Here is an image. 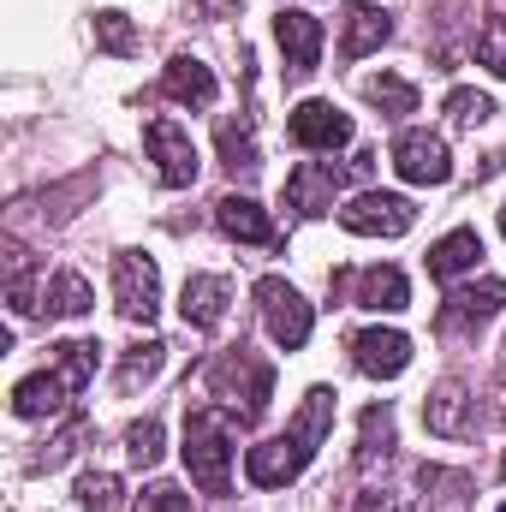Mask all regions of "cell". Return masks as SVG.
<instances>
[{
  "instance_id": "1",
  "label": "cell",
  "mask_w": 506,
  "mask_h": 512,
  "mask_svg": "<svg viewBox=\"0 0 506 512\" xmlns=\"http://www.w3.org/2000/svg\"><path fill=\"white\" fill-rule=\"evenodd\" d=\"M328 423H334V393H328V387H310V399H304V411L292 417V429L245 453V471H251L256 489H286L292 477H304V465L316 459Z\"/></svg>"
},
{
  "instance_id": "2",
  "label": "cell",
  "mask_w": 506,
  "mask_h": 512,
  "mask_svg": "<svg viewBox=\"0 0 506 512\" xmlns=\"http://www.w3.org/2000/svg\"><path fill=\"white\" fill-rule=\"evenodd\" d=\"M185 471L203 495H227L233 489V417L215 405L185 411Z\"/></svg>"
},
{
  "instance_id": "3",
  "label": "cell",
  "mask_w": 506,
  "mask_h": 512,
  "mask_svg": "<svg viewBox=\"0 0 506 512\" xmlns=\"http://www.w3.org/2000/svg\"><path fill=\"white\" fill-rule=\"evenodd\" d=\"M209 382H215V393H221L227 405H239V399H245V423H256V417L268 411V393H274V364H262L256 352L233 346V352L209 370Z\"/></svg>"
},
{
  "instance_id": "4",
  "label": "cell",
  "mask_w": 506,
  "mask_h": 512,
  "mask_svg": "<svg viewBox=\"0 0 506 512\" xmlns=\"http://www.w3.org/2000/svg\"><path fill=\"white\" fill-rule=\"evenodd\" d=\"M256 304H262V322H268V340L280 346V352H298L304 340H310V304L286 286V280H262L256 286Z\"/></svg>"
},
{
  "instance_id": "5",
  "label": "cell",
  "mask_w": 506,
  "mask_h": 512,
  "mask_svg": "<svg viewBox=\"0 0 506 512\" xmlns=\"http://www.w3.org/2000/svg\"><path fill=\"white\" fill-rule=\"evenodd\" d=\"M411 221H417V209L393 191H364L340 209V227L364 233V239H399V233H411Z\"/></svg>"
},
{
  "instance_id": "6",
  "label": "cell",
  "mask_w": 506,
  "mask_h": 512,
  "mask_svg": "<svg viewBox=\"0 0 506 512\" xmlns=\"http://www.w3.org/2000/svg\"><path fill=\"white\" fill-rule=\"evenodd\" d=\"M114 304L131 322H155V310H161V274H155L149 256H137V251L114 256Z\"/></svg>"
},
{
  "instance_id": "7",
  "label": "cell",
  "mask_w": 506,
  "mask_h": 512,
  "mask_svg": "<svg viewBox=\"0 0 506 512\" xmlns=\"http://www.w3.org/2000/svg\"><path fill=\"white\" fill-rule=\"evenodd\" d=\"M393 167H399L405 185H447L453 179V155L435 131H405L393 143Z\"/></svg>"
},
{
  "instance_id": "8",
  "label": "cell",
  "mask_w": 506,
  "mask_h": 512,
  "mask_svg": "<svg viewBox=\"0 0 506 512\" xmlns=\"http://www.w3.org/2000/svg\"><path fill=\"white\" fill-rule=\"evenodd\" d=\"M143 143H149V155H155L167 185H197V143L179 131V120H149Z\"/></svg>"
},
{
  "instance_id": "9",
  "label": "cell",
  "mask_w": 506,
  "mask_h": 512,
  "mask_svg": "<svg viewBox=\"0 0 506 512\" xmlns=\"http://www.w3.org/2000/svg\"><path fill=\"white\" fill-rule=\"evenodd\" d=\"M352 364H358L364 376H376V382H393V376H405V364H411V340L393 334V328H364V334L352 340Z\"/></svg>"
},
{
  "instance_id": "10",
  "label": "cell",
  "mask_w": 506,
  "mask_h": 512,
  "mask_svg": "<svg viewBox=\"0 0 506 512\" xmlns=\"http://www.w3.org/2000/svg\"><path fill=\"white\" fill-rule=\"evenodd\" d=\"M506 304V280H483V286H459L447 304H441V334H471L483 328L495 310Z\"/></svg>"
},
{
  "instance_id": "11",
  "label": "cell",
  "mask_w": 506,
  "mask_h": 512,
  "mask_svg": "<svg viewBox=\"0 0 506 512\" xmlns=\"http://www.w3.org/2000/svg\"><path fill=\"white\" fill-rule=\"evenodd\" d=\"M292 143L298 149H340V143H352V120L334 108V102H304V108H292Z\"/></svg>"
},
{
  "instance_id": "12",
  "label": "cell",
  "mask_w": 506,
  "mask_h": 512,
  "mask_svg": "<svg viewBox=\"0 0 506 512\" xmlns=\"http://www.w3.org/2000/svg\"><path fill=\"white\" fill-rule=\"evenodd\" d=\"M328 286H334V292H346V286H352V304H364V310H405V304H411V286H405V274H399V268L334 274Z\"/></svg>"
},
{
  "instance_id": "13",
  "label": "cell",
  "mask_w": 506,
  "mask_h": 512,
  "mask_svg": "<svg viewBox=\"0 0 506 512\" xmlns=\"http://www.w3.org/2000/svg\"><path fill=\"white\" fill-rule=\"evenodd\" d=\"M274 36H280V54H286V66H292L298 78H310V72H316V60H322V24H316L310 12L286 6V12L274 18Z\"/></svg>"
},
{
  "instance_id": "14",
  "label": "cell",
  "mask_w": 506,
  "mask_h": 512,
  "mask_svg": "<svg viewBox=\"0 0 506 512\" xmlns=\"http://www.w3.org/2000/svg\"><path fill=\"white\" fill-rule=\"evenodd\" d=\"M334 191H340V173H334L328 161H298L292 179H286V209L310 221V215L334 209Z\"/></svg>"
},
{
  "instance_id": "15",
  "label": "cell",
  "mask_w": 506,
  "mask_h": 512,
  "mask_svg": "<svg viewBox=\"0 0 506 512\" xmlns=\"http://www.w3.org/2000/svg\"><path fill=\"white\" fill-rule=\"evenodd\" d=\"M423 423H429L435 435H447V441L477 435V399H471L459 382H441L429 399H423Z\"/></svg>"
},
{
  "instance_id": "16",
  "label": "cell",
  "mask_w": 506,
  "mask_h": 512,
  "mask_svg": "<svg viewBox=\"0 0 506 512\" xmlns=\"http://www.w3.org/2000/svg\"><path fill=\"white\" fill-rule=\"evenodd\" d=\"M227 304H233V280L227 274H191L185 292H179V316L191 328H215L227 316Z\"/></svg>"
},
{
  "instance_id": "17",
  "label": "cell",
  "mask_w": 506,
  "mask_h": 512,
  "mask_svg": "<svg viewBox=\"0 0 506 512\" xmlns=\"http://www.w3.org/2000/svg\"><path fill=\"white\" fill-rule=\"evenodd\" d=\"M387 36H393V24H387L381 6H346L340 12V60H364Z\"/></svg>"
},
{
  "instance_id": "18",
  "label": "cell",
  "mask_w": 506,
  "mask_h": 512,
  "mask_svg": "<svg viewBox=\"0 0 506 512\" xmlns=\"http://www.w3.org/2000/svg\"><path fill=\"white\" fill-rule=\"evenodd\" d=\"M161 90H167L173 102H185V108H215V72H209L203 60H191V54H179V60L167 66Z\"/></svg>"
},
{
  "instance_id": "19",
  "label": "cell",
  "mask_w": 506,
  "mask_h": 512,
  "mask_svg": "<svg viewBox=\"0 0 506 512\" xmlns=\"http://www.w3.org/2000/svg\"><path fill=\"white\" fill-rule=\"evenodd\" d=\"M215 221H221V233H227V239L274 245V221L262 215V203H251V197H221V203H215Z\"/></svg>"
},
{
  "instance_id": "20",
  "label": "cell",
  "mask_w": 506,
  "mask_h": 512,
  "mask_svg": "<svg viewBox=\"0 0 506 512\" xmlns=\"http://www.w3.org/2000/svg\"><path fill=\"white\" fill-rule=\"evenodd\" d=\"M483 262V239H477V227H459V233H447L435 251H429V274L435 280H459L465 268H477Z\"/></svg>"
},
{
  "instance_id": "21",
  "label": "cell",
  "mask_w": 506,
  "mask_h": 512,
  "mask_svg": "<svg viewBox=\"0 0 506 512\" xmlns=\"http://www.w3.org/2000/svg\"><path fill=\"white\" fill-rule=\"evenodd\" d=\"M66 393H72V382L54 370V376H30V382L12 387V411L18 417H54V411H66Z\"/></svg>"
},
{
  "instance_id": "22",
  "label": "cell",
  "mask_w": 506,
  "mask_h": 512,
  "mask_svg": "<svg viewBox=\"0 0 506 512\" xmlns=\"http://www.w3.org/2000/svg\"><path fill=\"white\" fill-rule=\"evenodd\" d=\"M90 304H96V292H90L84 274H54L48 292H42V310H48V316H84Z\"/></svg>"
},
{
  "instance_id": "23",
  "label": "cell",
  "mask_w": 506,
  "mask_h": 512,
  "mask_svg": "<svg viewBox=\"0 0 506 512\" xmlns=\"http://www.w3.org/2000/svg\"><path fill=\"white\" fill-rule=\"evenodd\" d=\"M221 161H227V173L239 179H251L256 167H262V155H256V143H251V120H221Z\"/></svg>"
},
{
  "instance_id": "24",
  "label": "cell",
  "mask_w": 506,
  "mask_h": 512,
  "mask_svg": "<svg viewBox=\"0 0 506 512\" xmlns=\"http://www.w3.org/2000/svg\"><path fill=\"white\" fill-rule=\"evenodd\" d=\"M364 96L376 102L387 120H405V114H417V90H411L405 78H387V72H381V78H364Z\"/></svg>"
},
{
  "instance_id": "25",
  "label": "cell",
  "mask_w": 506,
  "mask_h": 512,
  "mask_svg": "<svg viewBox=\"0 0 506 512\" xmlns=\"http://www.w3.org/2000/svg\"><path fill=\"white\" fill-rule=\"evenodd\" d=\"M387 447H393V411L387 405H370L364 411V435H358V465L370 471L376 459H387Z\"/></svg>"
},
{
  "instance_id": "26",
  "label": "cell",
  "mask_w": 506,
  "mask_h": 512,
  "mask_svg": "<svg viewBox=\"0 0 506 512\" xmlns=\"http://www.w3.org/2000/svg\"><path fill=\"white\" fill-rule=\"evenodd\" d=\"M96 352H102L96 340H66V346H54V364H60V376L72 382V393L96 376Z\"/></svg>"
},
{
  "instance_id": "27",
  "label": "cell",
  "mask_w": 506,
  "mask_h": 512,
  "mask_svg": "<svg viewBox=\"0 0 506 512\" xmlns=\"http://www.w3.org/2000/svg\"><path fill=\"white\" fill-rule=\"evenodd\" d=\"M78 507L84 512H120V477L114 471H84L78 477Z\"/></svg>"
},
{
  "instance_id": "28",
  "label": "cell",
  "mask_w": 506,
  "mask_h": 512,
  "mask_svg": "<svg viewBox=\"0 0 506 512\" xmlns=\"http://www.w3.org/2000/svg\"><path fill=\"white\" fill-rule=\"evenodd\" d=\"M161 358H167L161 340H137V346L126 352V364H120V393H131L137 382H149V376L161 370Z\"/></svg>"
},
{
  "instance_id": "29",
  "label": "cell",
  "mask_w": 506,
  "mask_h": 512,
  "mask_svg": "<svg viewBox=\"0 0 506 512\" xmlns=\"http://www.w3.org/2000/svg\"><path fill=\"white\" fill-rule=\"evenodd\" d=\"M96 42H102L108 54H137V48H143V36L131 30L126 12H96Z\"/></svg>"
},
{
  "instance_id": "30",
  "label": "cell",
  "mask_w": 506,
  "mask_h": 512,
  "mask_svg": "<svg viewBox=\"0 0 506 512\" xmlns=\"http://www.w3.org/2000/svg\"><path fill=\"white\" fill-rule=\"evenodd\" d=\"M126 453H131V465H137V471H149V465L161 459V423H155V417L126 429Z\"/></svg>"
},
{
  "instance_id": "31",
  "label": "cell",
  "mask_w": 506,
  "mask_h": 512,
  "mask_svg": "<svg viewBox=\"0 0 506 512\" xmlns=\"http://www.w3.org/2000/svg\"><path fill=\"white\" fill-rule=\"evenodd\" d=\"M477 60H483L495 78H506V12H495V18L483 24V36H477Z\"/></svg>"
},
{
  "instance_id": "32",
  "label": "cell",
  "mask_w": 506,
  "mask_h": 512,
  "mask_svg": "<svg viewBox=\"0 0 506 512\" xmlns=\"http://www.w3.org/2000/svg\"><path fill=\"white\" fill-rule=\"evenodd\" d=\"M447 114H453V126H483V120H489V114H495V102H489V96H483V90H453V96H447Z\"/></svg>"
},
{
  "instance_id": "33",
  "label": "cell",
  "mask_w": 506,
  "mask_h": 512,
  "mask_svg": "<svg viewBox=\"0 0 506 512\" xmlns=\"http://www.w3.org/2000/svg\"><path fill=\"white\" fill-rule=\"evenodd\" d=\"M137 512H191V495H179V489H167V483H155L143 501H137Z\"/></svg>"
},
{
  "instance_id": "34",
  "label": "cell",
  "mask_w": 506,
  "mask_h": 512,
  "mask_svg": "<svg viewBox=\"0 0 506 512\" xmlns=\"http://www.w3.org/2000/svg\"><path fill=\"white\" fill-rule=\"evenodd\" d=\"M203 6H209L215 18H233V12H239V0H203Z\"/></svg>"
},
{
  "instance_id": "35",
  "label": "cell",
  "mask_w": 506,
  "mask_h": 512,
  "mask_svg": "<svg viewBox=\"0 0 506 512\" xmlns=\"http://www.w3.org/2000/svg\"><path fill=\"white\" fill-rule=\"evenodd\" d=\"M501 233H506V209H501Z\"/></svg>"
},
{
  "instance_id": "36",
  "label": "cell",
  "mask_w": 506,
  "mask_h": 512,
  "mask_svg": "<svg viewBox=\"0 0 506 512\" xmlns=\"http://www.w3.org/2000/svg\"><path fill=\"white\" fill-rule=\"evenodd\" d=\"M501 512H506V507H501Z\"/></svg>"
}]
</instances>
